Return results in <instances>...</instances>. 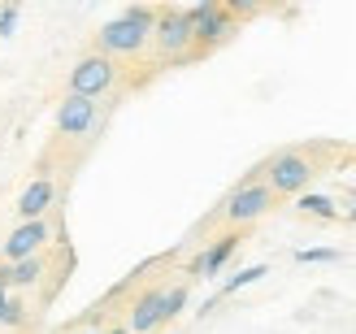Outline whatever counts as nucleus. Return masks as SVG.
I'll return each mask as SVG.
<instances>
[{
  "label": "nucleus",
  "mask_w": 356,
  "mask_h": 334,
  "mask_svg": "<svg viewBox=\"0 0 356 334\" xmlns=\"http://www.w3.org/2000/svg\"><path fill=\"white\" fill-rule=\"evenodd\" d=\"M17 31V5H0V35Z\"/></svg>",
  "instance_id": "f3484780"
},
{
  "label": "nucleus",
  "mask_w": 356,
  "mask_h": 334,
  "mask_svg": "<svg viewBox=\"0 0 356 334\" xmlns=\"http://www.w3.org/2000/svg\"><path fill=\"white\" fill-rule=\"evenodd\" d=\"M52 239V226L48 217L44 222H17L9 239H5V248H0V256L5 260H31V256H44V243Z\"/></svg>",
  "instance_id": "0eeeda50"
},
{
  "label": "nucleus",
  "mask_w": 356,
  "mask_h": 334,
  "mask_svg": "<svg viewBox=\"0 0 356 334\" xmlns=\"http://www.w3.org/2000/svg\"><path fill=\"white\" fill-rule=\"evenodd\" d=\"M265 187L274 191V196H305L309 183H313V161L305 152H278L265 161Z\"/></svg>",
  "instance_id": "7ed1b4c3"
},
{
  "label": "nucleus",
  "mask_w": 356,
  "mask_h": 334,
  "mask_svg": "<svg viewBox=\"0 0 356 334\" xmlns=\"http://www.w3.org/2000/svg\"><path fill=\"white\" fill-rule=\"evenodd\" d=\"M104 334H131V330L127 326H113V330H104Z\"/></svg>",
  "instance_id": "412c9836"
},
{
  "label": "nucleus",
  "mask_w": 356,
  "mask_h": 334,
  "mask_svg": "<svg viewBox=\"0 0 356 334\" xmlns=\"http://www.w3.org/2000/svg\"><path fill=\"white\" fill-rule=\"evenodd\" d=\"M57 204V183L48 178V174H40V178H31L22 187V196H17V222H44L48 217V208Z\"/></svg>",
  "instance_id": "1a4fd4ad"
},
{
  "label": "nucleus",
  "mask_w": 356,
  "mask_h": 334,
  "mask_svg": "<svg viewBox=\"0 0 356 334\" xmlns=\"http://www.w3.org/2000/svg\"><path fill=\"white\" fill-rule=\"evenodd\" d=\"M113 83H118V61L100 57V52H87V57H83L74 69H70V96L100 100Z\"/></svg>",
  "instance_id": "39448f33"
},
{
  "label": "nucleus",
  "mask_w": 356,
  "mask_h": 334,
  "mask_svg": "<svg viewBox=\"0 0 356 334\" xmlns=\"http://www.w3.org/2000/svg\"><path fill=\"white\" fill-rule=\"evenodd\" d=\"M5 300H9V291L0 287V322H5Z\"/></svg>",
  "instance_id": "6ab92c4d"
},
{
  "label": "nucleus",
  "mask_w": 356,
  "mask_h": 334,
  "mask_svg": "<svg viewBox=\"0 0 356 334\" xmlns=\"http://www.w3.org/2000/svg\"><path fill=\"white\" fill-rule=\"evenodd\" d=\"M152 44L161 57L170 61H191L195 48H191V22H187V9L165 5L156 9V26H152Z\"/></svg>",
  "instance_id": "20e7f679"
},
{
  "label": "nucleus",
  "mask_w": 356,
  "mask_h": 334,
  "mask_svg": "<svg viewBox=\"0 0 356 334\" xmlns=\"http://www.w3.org/2000/svg\"><path fill=\"white\" fill-rule=\"evenodd\" d=\"M239 243H243L239 235H222V239H213L204 252H195V256H191L187 274H191V278H218V274L226 269V260L239 252Z\"/></svg>",
  "instance_id": "9d476101"
},
{
  "label": "nucleus",
  "mask_w": 356,
  "mask_h": 334,
  "mask_svg": "<svg viewBox=\"0 0 356 334\" xmlns=\"http://www.w3.org/2000/svg\"><path fill=\"white\" fill-rule=\"evenodd\" d=\"M339 256H343L339 248H300L296 252L300 265H330V260H339Z\"/></svg>",
  "instance_id": "2eb2a0df"
},
{
  "label": "nucleus",
  "mask_w": 356,
  "mask_h": 334,
  "mask_svg": "<svg viewBox=\"0 0 356 334\" xmlns=\"http://www.w3.org/2000/svg\"><path fill=\"white\" fill-rule=\"evenodd\" d=\"M83 334H104V330H83Z\"/></svg>",
  "instance_id": "4be33fe9"
},
{
  "label": "nucleus",
  "mask_w": 356,
  "mask_h": 334,
  "mask_svg": "<svg viewBox=\"0 0 356 334\" xmlns=\"http://www.w3.org/2000/svg\"><path fill=\"white\" fill-rule=\"evenodd\" d=\"M348 208H356V187H348Z\"/></svg>",
  "instance_id": "aec40b11"
},
{
  "label": "nucleus",
  "mask_w": 356,
  "mask_h": 334,
  "mask_svg": "<svg viewBox=\"0 0 356 334\" xmlns=\"http://www.w3.org/2000/svg\"><path fill=\"white\" fill-rule=\"evenodd\" d=\"M187 308V283H178V287H165V304H161V322H174L178 312Z\"/></svg>",
  "instance_id": "4468645a"
},
{
  "label": "nucleus",
  "mask_w": 356,
  "mask_h": 334,
  "mask_svg": "<svg viewBox=\"0 0 356 334\" xmlns=\"http://www.w3.org/2000/svg\"><path fill=\"white\" fill-rule=\"evenodd\" d=\"M161 304H165V287H148L139 300L131 304L127 312V330L131 334H152V330H161Z\"/></svg>",
  "instance_id": "9b49d317"
},
{
  "label": "nucleus",
  "mask_w": 356,
  "mask_h": 334,
  "mask_svg": "<svg viewBox=\"0 0 356 334\" xmlns=\"http://www.w3.org/2000/svg\"><path fill=\"white\" fill-rule=\"evenodd\" d=\"M296 208H300L305 217H317V222H334V217L343 213V208L334 204L330 196H317V191H305V196H296Z\"/></svg>",
  "instance_id": "ddd939ff"
},
{
  "label": "nucleus",
  "mask_w": 356,
  "mask_h": 334,
  "mask_svg": "<svg viewBox=\"0 0 356 334\" xmlns=\"http://www.w3.org/2000/svg\"><path fill=\"white\" fill-rule=\"evenodd\" d=\"M265 274H270V265H248V269H239L235 278H226V283L218 287V295H213V300L200 308V312H213V308H218L222 300H230V295H235V291H243V287H252V283H261V278Z\"/></svg>",
  "instance_id": "f8f14e48"
},
{
  "label": "nucleus",
  "mask_w": 356,
  "mask_h": 334,
  "mask_svg": "<svg viewBox=\"0 0 356 334\" xmlns=\"http://www.w3.org/2000/svg\"><path fill=\"white\" fill-rule=\"evenodd\" d=\"M96 117H100V104L87 100V96H65L57 104V131L79 139V135H92L96 131Z\"/></svg>",
  "instance_id": "6e6552de"
},
{
  "label": "nucleus",
  "mask_w": 356,
  "mask_h": 334,
  "mask_svg": "<svg viewBox=\"0 0 356 334\" xmlns=\"http://www.w3.org/2000/svg\"><path fill=\"white\" fill-rule=\"evenodd\" d=\"M226 13H252V0H230Z\"/></svg>",
  "instance_id": "a211bd4d"
},
{
  "label": "nucleus",
  "mask_w": 356,
  "mask_h": 334,
  "mask_svg": "<svg viewBox=\"0 0 356 334\" xmlns=\"http://www.w3.org/2000/svg\"><path fill=\"white\" fill-rule=\"evenodd\" d=\"M270 208H274V191L265 187V183H257V178H248V183H239V187L226 196L222 213H226V222H230V226H248V222L265 217Z\"/></svg>",
  "instance_id": "423d86ee"
},
{
  "label": "nucleus",
  "mask_w": 356,
  "mask_h": 334,
  "mask_svg": "<svg viewBox=\"0 0 356 334\" xmlns=\"http://www.w3.org/2000/svg\"><path fill=\"white\" fill-rule=\"evenodd\" d=\"M152 26H156V9L148 5H127L113 22H104L96 35V52L100 57H135L152 44Z\"/></svg>",
  "instance_id": "f257e3e1"
},
{
  "label": "nucleus",
  "mask_w": 356,
  "mask_h": 334,
  "mask_svg": "<svg viewBox=\"0 0 356 334\" xmlns=\"http://www.w3.org/2000/svg\"><path fill=\"white\" fill-rule=\"evenodd\" d=\"M187 22H191V48L195 57L222 48L230 35H235V13H226L222 0H200V5L187 9Z\"/></svg>",
  "instance_id": "f03ea898"
},
{
  "label": "nucleus",
  "mask_w": 356,
  "mask_h": 334,
  "mask_svg": "<svg viewBox=\"0 0 356 334\" xmlns=\"http://www.w3.org/2000/svg\"><path fill=\"white\" fill-rule=\"evenodd\" d=\"M22 322H26V304H22V295H17V291H9V300H5V322H0V326L17 330Z\"/></svg>",
  "instance_id": "dca6fc26"
}]
</instances>
